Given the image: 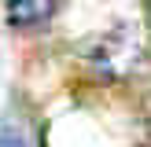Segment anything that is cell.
Returning <instances> with one entry per match:
<instances>
[{
  "label": "cell",
  "instance_id": "6da1fadb",
  "mask_svg": "<svg viewBox=\"0 0 151 147\" xmlns=\"http://www.w3.org/2000/svg\"><path fill=\"white\" fill-rule=\"evenodd\" d=\"M55 4H59V0H4L7 22H11V26H19V29L48 22L52 11H55Z\"/></svg>",
  "mask_w": 151,
  "mask_h": 147
},
{
  "label": "cell",
  "instance_id": "7a4b0ae2",
  "mask_svg": "<svg viewBox=\"0 0 151 147\" xmlns=\"http://www.w3.org/2000/svg\"><path fill=\"white\" fill-rule=\"evenodd\" d=\"M0 147H29V143L15 125H0Z\"/></svg>",
  "mask_w": 151,
  "mask_h": 147
},
{
  "label": "cell",
  "instance_id": "3957f363",
  "mask_svg": "<svg viewBox=\"0 0 151 147\" xmlns=\"http://www.w3.org/2000/svg\"><path fill=\"white\" fill-rule=\"evenodd\" d=\"M147 4H151V0H147Z\"/></svg>",
  "mask_w": 151,
  "mask_h": 147
}]
</instances>
